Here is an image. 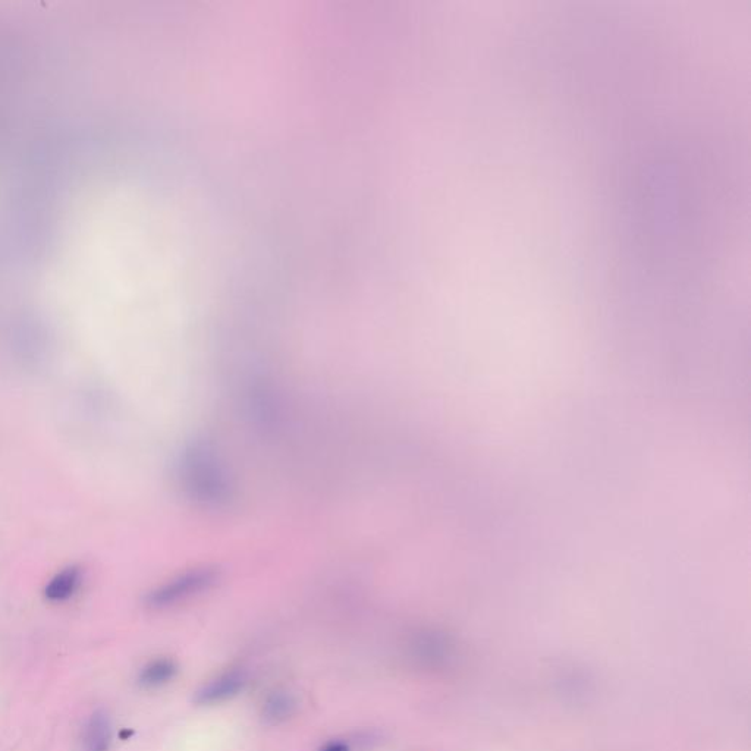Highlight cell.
Here are the masks:
<instances>
[{"instance_id":"obj_1","label":"cell","mask_w":751,"mask_h":751,"mask_svg":"<svg viewBox=\"0 0 751 751\" xmlns=\"http://www.w3.org/2000/svg\"><path fill=\"white\" fill-rule=\"evenodd\" d=\"M175 476L185 498L197 507L222 509L234 501V480L221 452L209 439L185 443L175 463Z\"/></svg>"},{"instance_id":"obj_2","label":"cell","mask_w":751,"mask_h":751,"mask_svg":"<svg viewBox=\"0 0 751 751\" xmlns=\"http://www.w3.org/2000/svg\"><path fill=\"white\" fill-rule=\"evenodd\" d=\"M219 575L221 571L210 565H201L184 571L152 590L146 597L147 606L152 609H166L188 602L212 589L219 580Z\"/></svg>"},{"instance_id":"obj_3","label":"cell","mask_w":751,"mask_h":751,"mask_svg":"<svg viewBox=\"0 0 751 751\" xmlns=\"http://www.w3.org/2000/svg\"><path fill=\"white\" fill-rule=\"evenodd\" d=\"M247 684V675L240 669H232L219 675L215 680L204 685L201 690L197 691L196 703L199 705H216V703L226 702L243 691Z\"/></svg>"},{"instance_id":"obj_4","label":"cell","mask_w":751,"mask_h":751,"mask_svg":"<svg viewBox=\"0 0 751 751\" xmlns=\"http://www.w3.org/2000/svg\"><path fill=\"white\" fill-rule=\"evenodd\" d=\"M83 583V570L77 565H69L50 578L45 587L46 599L50 602H65L71 599Z\"/></svg>"},{"instance_id":"obj_5","label":"cell","mask_w":751,"mask_h":751,"mask_svg":"<svg viewBox=\"0 0 751 751\" xmlns=\"http://www.w3.org/2000/svg\"><path fill=\"white\" fill-rule=\"evenodd\" d=\"M112 744V724L109 716L99 710L84 728V751H108Z\"/></svg>"},{"instance_id":"obj_6","label":"cell","mask_w":751,"mask_h":751,"mask_svg":"<svg viewBox=\"0 0 751 751\" xmlns=\"http://www.w3.org/2000/svg\"><path fill=\"white\" fill-rule=\"evenodd\" d=\"M414 658L426 666H442L452 658L449 641L441 636H424L413 646Z\"/></svg>"},{"instance_id":"obj_7","label":"cell","mask_w":751,"mask_h":751,"mask_svg":"<svg viewBox=\"0 0 751 751\" xmlns=\"http://www.w3.org/2000/svg\"><path fill=\"white\" fill-rule=\"evenodd\" d=\"M297 712V700L287 691H276L267 697L262 716L266 724L278 725L288 721Z\"/></svg>"},{"instance_id":"obj_8","label":"cell","mask_w":751,"mask_h":751,"mask_svg":"<svg viewBox=\"0 0 751 751\" xmlns=\"http://www.w3.org/2000/svg\"><path fill=\"white\" fill-rule=\"evenodd\" d=\"M177 674V665L169 659H157L143 669L140 675V684L146 688H157L174 680Z\"/></svg>"},{"instance_id":"obj_9","label":"cell","mask_w":751,"mask_h":751,"mask_svg":"<svg viewBox=\"0 0 751 751\" xmlns=\"http://www.w3.org/2000/svg\"><path fill=\"white\" fill-rule=\"evenodd\" d=\"M322 751H350V747L341 741H336V743L328 744Z\"/></svg>"}]
</instances>
